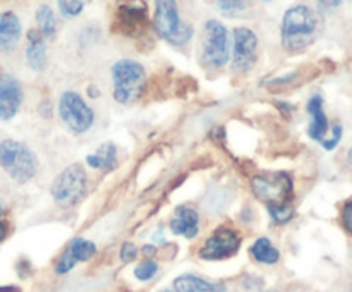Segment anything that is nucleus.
<instances>
[{"mask_svg":"<svg viewBox=\"0 0 352 292\" xmlns=\"http://www.w3.org/2000/svg\"><path fill=\"white\" fill-rule=\"evenodd\" d=\"M253 194L268 206L275 223H285L294 216V182L287 172H261L251 179Z\"/></svg>","mask_w":352,"mask_h":292,"instance_id":"obj_1","label":"nucleus"},{"mask_svg":"<svg viewBox=\"0 0 352 292\" xmlns=\"http://www.w3.org/2000/svg\"><path fill=\"white\" fill-rule=\"evenodd\" d=\"M318 19L308 5H294L285 10L282 17V47L287 52H302L315 41Z\"/></svg>","mask_w":352,"mask_h":292,"instance_id":"obj_2","label":"nucleus"},{"mask_svg":"<svg viewBox=\"0 0 352 292\" xmlns=\"http://www.w3.org/2000/svg\"><path fill=\"white\" fill-rule=\"evenodd\" d=\"M113 98L120 105H134L146 91V71L140 62L122 58L112 65Z\"/></svg>","mask_w":352,"mask_h":292,"instance_id":"obj_3","label":"nucleus"},{"mask_svg":"<svg viewBox=\"0 0 352 292\" xmlns=\"http://www.w3.org/2000/svg\"><path fill=\"white\" fill-rule=\"evenodd\" d=\"M0 167L12 181L24 184L36 174L38 160L33 151L16 139L0 141Z\"/></svg>","mask_w":352,"mask_h":292,"instance_id":"obj_4","label":"nucleus"},{"mask_svg":"<svg viewBox=\"0 0 352 292\" xmlns=\"http://www.w3.org/2000/svg\"><path fill=\"white\" fill-rule=\"evenodd\" d=\"M232 50L230 31L220 21L210 19L203 26L201 60L210 69H222L229 64Z\"/></svg>","mask_w":352,"mask_h":292,"instance_id":"obj_5","label":"nucleus"},{"mask_svg":"<svg viewBox=\"0 0 352 292\" xmlns=\"http://www.w3.org/2000/svg\"><path fill=\"white\" fill-rule=\"evenodd\" d=\"M155 30L157 33L175 47H184L195 36V27L192 24L186 23L179 16L177 3L172 0H162L155 3Z\"/></svg>","mask_w":352,"mask_h":292,"instance_id":"obj_6","label":"nucleus"},{"mask_svg":"<svg viewBox=\"0 0 352 292\" xmlns=\"http://www.w3.org/2000/svg\"><path fill=\"white\" fill-rule=\"evenodd\" d=\"M86 189H88V175H86L85 167L79 164H72L57 175L50 192L58 206L71 208L85 198Z\"/></svg>","mask_w":352,"mask_h":292,"instance_id":"obj_7","label":"nucleus"},{"mask_svg":"<svg viewBox=\"0 0 352 292\" xmlns=\"http://www.w3.org/2000/svg\"><path fill=\"white\" fill-rule=\"evenodd\" d=\"M58 113L74 134H85L95 122V112L79 93L64 91L58 100Z\"/></svg>","mask_w":352,"mask_h":292,"instance_id":"obj_8","label":"nucleus"},{"mask_svg":"<svg viewBox=\"0 0 352 292\" xmlns=\"http://www.w3.org/2000/svg\"><path fill=\"white\" fill-rule=\"evenodd\" d=\"M241 247V236L232 227H219L199 247V258L208 261H219L232 258Z\"/></svg>","mask_w":352,"mask_h":292,"instance_id":"obj_9","label":"nucleus"},{"mask_svg":"<svg viewBox=\"0 0 352 292\" xmlns=\"http://www.w3.org/2000/svg\"><path fill=\"white\" fill-rule=\"evenodd\" d=\"M232 67L248 72L258 60V36L250 27H236L232 36Z\"/></svg>","mask_w":352,"mask_h":292,"instance_id":"obj_10","label":"nucleus"},{"mask_svg":"<svg viewBox=\"0 0 352 292\" xmlns=\"http://www.w3.org/2000/svg\"><path fill=\"white\" fill-rule=\"evenodd\" d=\"M24 91L21 82L9 72H0V120H10L23 105Z\"/></svg>","mask_w":352,"mask_h":292,"instance_id":"obj_11","label":"nucleus"},{"mask_svg":"<svg viewBox=\"0 0 352 292\" xmlns=\"http://www.w3.org/2000/svg\"><path fill=\"white\" fill-rule=\"evenodd\" d=\"M96 254V244L91 243L88 239H82V237H76L71 243L67 244V247L64 249V253L60 254V258L55 263V273L57 275H65L72 270L78 263L82 261L91 260Z\"/></svg>","mask_w":352,"mask_h":292,"instance_id":"obj_12","label":"nucleus"},{"mask_svg":"<svg viewBox=\"0 0 352 292\" xmlns=\"http://www.w3.org/2000/svg\"><path fill=\"white\" fill-rule=\"evenodd\" d=\"M148 24V9L146 5H133V3H124L119 5L116 14L113 26L117 31L126 36L134 38L136 34L143 33Z\"/></svg>","mask_w":352,"mask_h":292,"instance_id":"obj_13","label":"nucleus"},{"mask_svg":"<svg viewBox=\"0 0 352 292\" xmlns=\"http://www.w3.org/2000/svg\"><path fill=\"white\" fill-rule=\"evenodd\" d=\"M170 230L175 236L195 239L199 234V213L192 206H177L174 212V218L170 220Z\"/></svg>","mask_w":352,"mask_h":292,"instance_id":"obj_14","label":"nucleus"},{"mask_svg":"<svg viewBox=\"0 0 352 292\" xmlns=\"http://www.w3.org/2000/svg\"><path fill=\"white\" fill-rule=\"evenodd\" d=\"M308 112L309 117H311V122H309L308 127V134L311 139L318 141H325L329 137V131H330V120L327 117L325 110H323V96L320 93L313 95L308 102Z\"/></svg>","mask_w":352,"mask_h":292,"instance_id":"obj_15","label":"nucleus"},{"mask_svg":"<svg viewBox=\"0 0 352 292\" xmlns=\"http://www.w3.org/2000/svg\"><path fill=\"white\" fill-rule=\"evenodd\" d=\"M26 62L33 71L41 72L47 69V45H45V36L38 30H30L26 34Z\"/></svg>","mask_w":352,"mask_h":292,"instance_id":"obj_16","label":"nucleus"},{"mask_svg":"<svg viewBox=\"0 0 352 292\" xmlns=\"http://www.w3.org/2000/svg\"><path fill=\"white\" fill-rule=\"evenodd\" d=\"M21 33V21L16 12L12 10H3L0 12V48L3 52H14L19 45Z\"/></svg>","mask_w":352,"mask_h":292,"instance_id":"obj_17","label":"nucleus"},{"mask_svg":"<svg viewBox=\"0 0 352 292\" xmlns=\"http://www.w3.org/2000/svg\"><path fill=\"white\" fill-rule=\"evenodd\" d=\"M175 292H226V285L217 284V282L205 280L198 275L184 273L179 275L174 280Z\"/></svg>","mask_w":352,"mask_h":292,"instance_id":"obj_18","label":"nucleus"},{"mask_svg":"<svg viewBox=\"0 0 352 292\" xmlns=\"http://www.w3.org/2000/svg\"><path fill=\"white\" fill-rule=\"evenodd\" d=\"M86 164L95 170H113L117 167V146L113 143L102 144L96 153L86 157Z\"/></svg>","mask_w":352,"mask_h":292,"instance_id":"obj_19","label":"nucleus"},{"mask_svg":"<svg viewBox=\"0 0 352 292\" xmlns=\"http://www.w3.org/2000/svg\"><path fill=\"white\" fill-rule=\"evenodd\" d=\"M250 253L254 258V261L261 265H275L280 260V251L272 244L268 237H258L251 246Z\"/></svg>","mask_w":352,"mask_h":292,"instance_id":"obj_20","label":"nucleus"},{"mask_svg":"<svg viewBox=\"0 0 352 292\" xmlns=\"http://www.w3.org/2000/svg\"><path fill=\"white\" fill-rule=\"evenodd\" d=\"M36 23H38V31L43 34L45 38H54L57 34V19H55V14L47 3H41L36 10Z\"/></svg>","mask_w":352,"mask_h":292,"instance_id":"obj_21","label":"nucleus"},{"mask_svg":"<svg viewBox=\"0 0 352 292\" xmlns=\"http://www.w3.org/2000/svg\"><path fill=\"white\" fill-rule=\"evenodd\" d=\"M158 268L160 267H158L157 261L144 260V261H141L136 268H134V277H136L140 282H148L158 273Z\"/></svg>","mask_w":352,"mask_h":292,"instance_id":"obj_22","label":"nucleus"},{"mask_svg":"<svg viewBox=\"0 0 352 292\" xmlns=\"http://www.w3.org/2000/svg\"><path fill=\"white\" fill-rule=\"evenodd\" d=\"M215 5L226 16H237V14H243L248 9V2H239V0H232V2H222L220 0Z\"/></svg>","mask_w":352,"mask_h":292,"instance_id":"obj_23","label":"nucleus"},{"mask_svg":"<svg viewBox=\"0 0 352 292\" xmlns=\"http://www.w3.org/2000/svg\"><path fill=\"white\" fill-rule=\"evenodd\" d=\"M82 7H85V3L82 2H71V0H60L58 2V9H60L62 16L65 17H76L79 16V14L82 12Z\"/></svg>","mask_w":352,"mask_h":292,"instance_id":"obj_24","label":"nucleus"},{"mask_svg":"<svg viewBox=\"0 0 352 292\" xmlns=\"http://www.w3.org/2000/svg\"><path fill=\"white\" fill-rule=\"evenodd\" d=\"M340 139H342V126L340 124H333L332 127V134H330L329 137H327L325 141H322V146L325 148V150H333V148H337V144L340 143Z\"/></svg>","mask_w":352,"mask_h":292,"instance_id":"obj_25","label":"nucleus"},{"mask_svg":"<svg viewBox=\"0 0 352 292\" xmlns=\"http://www.w3.org/2000/svg\"><path fill=\"white\" fill-rule=\"evenodd\" d=\"M340 222H342V227L346 229V232H349L352 236V199H347V201L342 205Z\"/></svg>","mask_w":352,"mask_h":292,"instance_id":"obj_26","label":"nucleus"},{"mask_svg":"<svg viewBox=\"0 0 352 292\" xmlns=\"http://www.w3.org/2000/svg\"><path fill=\"white\" fill-rule=\"evenodd\" d=\"M138 256V247L134 246L133 243H129V240H126V243L122 244V247H120V260L124 261V263H131V261L136 260Z\"/></svg>","mask_w":352,"mask_h":292,"instance_id":"obj_27","label":"nucleus"},{"mask_svg":"<svg viewBox=\"0 0 352 292\" xmlns=\"http://www.w3.org/2000/svg\"><path fill=\"white\" fill-rule=\"evenodd\" d=\"M10 234V222L9 220H0V243H3V240L9 237Z\"/></svg>","mask_w":352,"mask_h":292,"instance_id":"obj_28","label":"nucleus"},{"mask_svg":"<svg viewBox=\"0 0 352 292\" xmlns=\"http://www.w3.org/2000/svg\"><path fill=\"white\" fill-rule=\"evenodd\" d=\"M143 254L144 256H146V260H151V256H155V254H157V246H155V244H146V246H143Z\"/></svg>","mask_w":352,"mask_h":292,"instance_id":"obj_29","label":"nucleus"},{"mask_svg":"<svg viewBox=\"0 0 352 292\" xmlns=\"http://www.w3.org/2000/svg\"><path fill=\"white\" fill-rule=\"evenodd\" d=\"M340 3L342 2H318V7L320 9H325V7H329L327 10H330L332 7H340Z\"/></svg>","mask_w":352,"mask_h":292,"instance_id":"obj_30","label":"nucleus"},{"mask_svg":"<svg viewBox=\"0 0 352 292\" xmlns=\"http://www.w3.org/2000/svg\"><path fill=\"white\" fill-rule=\"evenodd\" d=\"M98 95H100L98 89L93 88V86H89V96H98Z\"/></svg>","mask_w":352,"mask_h":292,"instance_id":"obj_31","label":"nucleus"},{"mask_svg":"<svg viewBox=\"0 0 352 292\" xmlns=\"http://www.w3.org/2000/svg\"><path fill=\"white\" fill-rule=\"evenodd\" d=\"M0 292H19V291H16L14 287H0Z\"/></svg>","mask_w":352,"mask_h":292,"instance_id":"obj_32","label":"nucleus"},{"mask_svg":"<svg viewBox=\"0 0 352 292\" xmlns=\"http://www.w3.org/2000/svg\"><path fill=\"white\" fill-rule=\"evenodd\" d=\"M347 160H349V164L352 165V146H351V150H349V153H347Z\"/></svg>","mask_w":352,"mask_h":292,"instance_id":"obj_33","label":"nucleus"},{"mask_svg":"<svg viewBox=\"0 0 352 292\" xmlns=\"http://www.w3.org/2000/svg\"><path fill=\"white\" fill-rule=\"evenodd\" d=\"M261 292H280V291H277V289H270V291H261Z\"/></svg>","mask_w":352,"mask_h":292,"instance_id":"obj_34","label":"nucleus"},{"mask_svg":"<svg viewBox=\"0 0 352 292\" xmlns=\"http://www.w3.org/2000/svg\"><path fill=\"white\" fill-rule=\"evenodd\" d=\"M162 292H175V291H172V289H165V291H162Z\"/></svg>","mask_w":352,"mask_h":292,"instance_id":"obj_35","label":"nucleus"},{"mask_svg":"<svg viewBox=\"0 0 352 292\" xmlns=\"http://www.w3.org/2000/svg\"><path fill=\"white\" fill-rule=\"evenodd\" d=\"M2 210H3V208H2V203H0V215H2Z\"/></svg>","mask_w":352,"mask_h":292,"instance_id":"obj_36","label":"nucleus"},{"mask_svg":"<svg viewBox=\"0 0 352 292\" xmlns=\"http://www.w3.org/2000/svg\"><path fill=\"white\" fill-rule=\"evenodd\" d=\"M349 292H352V287H351V291H349Z\"/></svg>","mask_w":352,"mask_h":292,"instance_id":"obj_37","label":"nucleus"}]
</instances>
